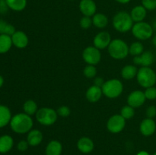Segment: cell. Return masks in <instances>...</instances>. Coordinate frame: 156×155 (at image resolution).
Listing matches in <instances>:
<instances>
[{
  "instance_id": "39",
  "label": "cell",
  "mask_w": 156,
  "mask_h": 155,
  "mask_svg": "<svg viewBox=\"0 0 156 155\" xmlns=\"http://www.w3.org/2000/svg\"><path fill=\"white\" fill-rule=\"evenodd\" d=\"M105 82V81H104V79L102 78L101 77H95L94 79V85H96V86L98 87H100V88H101V87L103 86Z\"/></svg>"
},
{
  "instance_id": "4",
  "label": "cell",
  "mask_w": 156,
  "mask_h": 155,
  "mask_svg": "<svg viewBox=\"0 0 156 155\" xmlns=\"http://www.w3.org/2000/svg\"><path fill=\"white\" fill-rule=\"evenodd\" d=\"M136 80L139 84L143 88L153 87L156 84V73L150 67H141L138 69Z\"/></svg>"
},
{
  "instance_id": "40",
  "label": "cell",
  "mask_w": 156,
  "mask_h": 155,
  "mask_svg": "<svg viewBox=\"0 0 156 155\" xmlns=\"http://www.w3.org/2000/svg\"><path fill=\"white\" fill-rule=\"evenodd\" d=\"M136 155H149V153L147 151H146V150H141Z\"/></svg>"
},
{
  "instance_id": "42",
  "label": "cell",
  "mask_w": 156,
  "mask_h": 155,
  "mask_svg": "<svg viewBox=\"0 0 156 155\" xmlns=\"http://www.w3.org/2000/svg\"><path fill=\"white\" fill-rule=\"evenodd\" d=\"M3 84H4V78H3L2 76L0 74V88H2V87Z\"/></svg>"
},
{
  "instance_id": "5",
  "label": "cell",
  "mask_w": 156,
  "mask_h": 155,
  "mask_svg": "<svg viewBox=\"0 0 156 155\" xmlns=\"http://www.w3.org/2000/svg\"><path fill=\"white\" fill-rule=\"evenodd\" d=\"M101 89L105 97L114 99L121 95L123 91V85L118 79H111L105 82Z\"/></svg>"
},
{
  "instance_id": "31",
  "label": "cell",
  "mask_w": 156,
  "mask_h": 155,
  "mask_svg": "<svg viewBox=\"0 0 156 155\" xmlns=\"http://www.w3.org/2000/svg\"><path fill=\"white\" fill-rule=\"evenodd\" d=\"M83 74L88 78H93L96 77L97 74V68L94 65H88L85 67L83 70Z\"/></svg>"
},
{
  "instance_id": "10",
  "label": "cell",
  "mask_w": 156,
  "mask_h": 155,
  "mask_svg": "<svg viewBox=\"0 0 156 155\" xmlns=\"http://www.w3.org/2000/svg\"><path fill=\"white\" fill-rule=\"evenodd\" d=\"M111 41L112 40H111V34L107 31H101L96 34L93 43H94V46L98 50H105L109 46Z\"/></svg>"
},
{
  "instance_id": "2",
  "label": "cell",
  "mask_w": 156,
  "mask_h": 155,
  "mask_svg": "<svg viewBox=\"0 0 156 155\" xmlns=\"http://www.w3.org/2000/svg\"><path fill=\"white\" fill-rule=\"evenodd\" d=\"M113 27L116 30L120 33H126L132 30L133 26V21L130 16V14L122 11L118 12L113 18Z\"/></svg>"
},
{
  "instance_id": "34",
  "label": "cell",
  "mask_w": 156,
  "mask_h": 155,
  "mask_svg": "<svg viewBox=\"0 0 156 155\" xmlns=\"http://www.w3.org/2000/svg\"><path fill=\"white\" fill-rule=\"evenodd\" d=\"M142 5L149 11L156 9V0H142Z\"/></svg>"
},
{
  "instance_id": "29",
  "label": "cell",
  "mask_w": 156,
  "mask_h": 155,
  "mask_svg": "<svg viewBox=\"0 0 156 155\" xmlns=\"http://www.w3.org/2000/svg\"><path fill=\"white\" fill-rule=\"evenodd\" d=\"M144 52V46L141 42H134L129 46V53L132 56H140Z\"/></svg>"
},
{
  "instance_id": "18",
  "label": "cell",
  "mask_w": 156,
  "mask_h": 155,
  "mask_svg": "<svg viewBox=\"0 0 156 155\" xmlns=\"http://www.w3.org/2000/svg\"><path fill=\"white\" fill-rule=\"evenodd\" d=\"M43 138H44V136H43L42 132L38 129H31L27 133V141L29 145L32 147L39 145L42 142Z\"/></svg>"
},
{
  "instance_id": "44",
  "label": "cell",
  "mask_w": 156,
  "mask_h": 155,
  "mask_svg": "<svg viewBox=\"0 0 156 155\" xmlns=\"http://www.w3.org/2000/svg\"><path fill=\"white\" fill-rule=\"evenodd\" d=\"M152 28L154 30H156V19L154 21L153 24H152Z\"/></svg>"
},
{
  "instance_id": "41",
  "label": "cell",
  "mask_w": 156,
  "mask_h": 155,
  "mask_svg": "<svg viewBox=\"0 0 156 155\" xmlns=\"http://www.w3.org/2000/svg\"><path fill=\"white\" fill-rule=\"evenodd\" d=\"M116 1L119 3H121V4H126V3L129 2L130 0H116Z\"/></svg>"
},
{
  "instance_id": "12",
  "label": "cell",
  "mask_w": 156,
  "mask_h": 155,
  "mask_svg": "<svg viewBox=\"0 0 156 155\" xmlns=\"http://www.w3.org/2000/svg\"><path fill=\"white\" fill-rule=\"evenodd\" d=\"M155 60L153 53L150 51L143 52L140 56H135L133 62L135 65H141L142 67H149Z\"/></svg>"
},
{
  "instance_id": "15",
  "label": "cell",
  "mask_w": 156,
  "mask_h": 155,
  "mask_svg": "<svg viewBox=\"0 0 156 155\" xmlns=\"http://www.w3.org/2000/svg\"><path fill=\"white\" fill-rule=\"evenodd\" d=\"M12 40L13 45L18 49L25 48L29 43L28 36L24 32L21 30L15 31V33L12 36Z\"/></svg>"
},
{
  "instance_id": "6",
  "label": "cell",
  "mask_w": 156,
  "mask_h": 155,
  "mask_svg": "<svg viewBox=\"0 0 156 155\" xmlns=\"http://www.w3.org/2000/svg\"><path fill=\"white\" fill-rule=\"evenodd\" d=\"M36 119L43 126H52L56 122L58 114L56 110L50 107H42L37 112Z\"/></svg>"
},
{
  "instance_id": "11",
  "label": "cell",
  "mask_w": 156,
  "mask_h": 155,
  "mask_svg": "<svg viewBox=\"0 0 156 155\" xmlns=\"http://www.w3.org/2000/svg\"><path fill=\"white\" fill-rule=\"evenodd\" d=\"M146 96L144 92L141 91H134L129 94L127 97L128 105L135 108L140 107L146 102Z\"/></svg>"
},
{
  "instance_id": "28",
  "label": "cell",
  "mask_w": 156,
  "mask_h": 155,
  "mask_svg": "<svg viewBox=\"0 0 156 155\" xmlns=\"http://www.w3.org/2000/svg\"><path fill=\"white\" fill-rule=\"evenodd\" d=\"M15 31V27L12 24H8L4 20L0 19V34H6L12 36Z\"/></svg>"
},
{
  "instance_id": "14",
  "label": "cell",
  "mask_w": 156,
  "mask_h": 155,
  "mask_svg": "<svg viewBox=\"0 0 156 155\" xmlns=\"http://www.w3.org/2000/svg\"><path fill=\"white\" fill-rule=\"evenodd\" d=\"M79 9L84 16L91 17L96 14L97 6L93 0H81Z\"/></svg>"
},
{
  "instance_id": "9",
  "label": "cell",
  "mask_w": 156,
  "mask_h": 155,
  "mask_svg": "<svg viewBox=\"0 0 156 155\" xmlns=\"http://www.w3.org/2000/svg\"><path fill=\"white\" fill-rule=\"evenodd\" d=\"M82 59L88 65H97L101 59L100 50L94 46L86 47L82 52Z\"/></svg>"
},
{
  "instance_id": "26",
  "label": "cell",
  "mask_w": 156,
  "mask_h": 155,
  "mask_svg": "<svg viewBox=\"0 0 156 155\" xmlns=\"http://www.w3.org/2000/svg\"><path fill=\"white\" fill-rule=\"evenodd\" d=\"M23 109H24V113L32 116L37 112V105L34 100H27L24 102V105H23Z\"/></svg>"
},
{
  "instance_id": "27",
  "label": "cell",
  "mask_w": 156,
  "mask_h": 155,
  "mask_svg": "<svg viewBox=\"0 0 156 155\" xmlns=\"http://www.w3.org/2000/svg\"><path fill=\"white\" fill-rule=\"evenodd\" d=\"M9 8L15 12H21L25 9L27 0H6Z\"/></svg>"
},
{
  "instance_id": "22",
  "label": "cell",
  "mask_w": 156,
  "mask_h": 155,
  "mask_svg": "<svg viewBox=\"0 0 156 155\" xmlns=\"http://www.w3.org/2000/svg\"><path fill=\"white\" fill-rule=\"evenodd\" d=\"M12 117L10 109L5 105H0V129L8 126L10 123Z\"/></svg>"
},
{
  "instance_id": "17",
  "label": "cell",
  "mask_w": 156,
  "mask_h": 155,
  "mask_svg": "<svg viewBox=\"0 0 156 155\" xmlns=\"http://www.w3.org/2000/svg\"><path fill=\"white\" fill-rule=\"evenodd\" d=\"M102 89L100 87H98L96 85H92L89 87L86 91V99L90 102V103H96L102 97Z\"/></svg>"
},
{
  "instance_id": "35",
  "label": "cell",
  "mask_w": 156,
  "mask_h": 155,
  "mask_svg": "<svg viewBox=\"0 0 156 155\" xmlns=\"http://www.w3.org/2000/svg\"><path fill=\"white\" fill-rule=\"evenodd\" d=\"M58 115L61 117H68L71 113V109L67 106H61L56 110Z\"/></svg>"
},
{
  "instance_id": "13",
  "label": "cell",
  "mask_w": 156,
  "mask_h": 155,
  "mask_svg": "<svg viewBox=\"0 0 156 155\" xmlns=\"http://www.w3.org/2000/svg\"><path fill=\"white\" fill-rule=\"evenodd\" d=\"M156 130V123L153 119L146 118L141 122L140 126V131L144 136H151L155 133Z\"/></svg>"
},
{
  "instance_id": "24",
  "label": "cell",
  "mask_w": 156,
  "mask_h": 155,
  "mask_svg": "<svg viewBox=\"0 0 156 155\" xmlns=\"http://www.w3.org/2000/svg\"><path fill=\"white\" fill-rule=\"evenodd\" d=\"M138 69L135 65H125L121 70V76L123 79L126 80H132L135 77H136Z\"/></svg>"
},
{
  "instance_id": "43",
  "label": "cell",
  "mask_w": 156,
  "mask_h": 155,
  "mask_svg": "<svg viewBox=\"0 0 156 155\" xmlns=\"http://www.w3.org/2000/svg\"><path fill=\"white\" fill-rule=\"evenodd\" d=\"M152 43H153L154 46H156V35L155 36H154L153 38H152Z\"/></svg>"
},
{
  "instance_id": "37",
  "label": "cell",
  "mask_w": 156,
  "mask_h": 155,
  "mask_svg": "<svg viewBox=\"0 0 156 155\" xmlns=\"http://www.w3.org/2000/svg\"><path fill=\"white\" fill-rule=\"evenodd\" d=\"M29 146H30V145H29L27 141L21 140V141H20L18 143V145H17V148H18V150H19V151L24 152V151H25V150H27V148H28Z\"/></svg>"
},
{
  "instance_id": "25",
  "label": "cell",
  "mask_w": 156,
  "mask_h": 155,
  "mask_svg": "<svg viewBox=\"0 0 156 155\" xmlns=\"http://www.w3.org/2000/svg\"><path fill=\"white\" fill-rule=\"evenodd\" d=\"M92 23L98 28H104L108 24V18L102 13H97L93 16Z\"/></svg>"
},
{
  "instance_id": "20",
  "label": "cell",
  "mask_w": 156,
  "mask_h": 155,
  "mask_svg": "<svg viewBox=\"0 0 156 155\" xmlns=\"http://www.w3.org/2000/svg\"><path fill=\"white\" fill-rule=\"evenodd\" d=\"M14 145V140L9 135L0 136V153H5L12 150Z\"/></svg>"
},
{
  "instance_id": "21",
  "label": "cell",
  "mask_w": 156,
  "mask_h": 155,
  "mask_svg": "<svg viewBox=\"0 0 156 155\" xmlns=\"http://www.w3.org/2000/svg\"><path fill=\"white\" fill-rule=\"evenodd\" d=\"M62 145L59 141L53 140L47 144L45 149L46 155H61Z\"/></svg>"
},
{
  "instance_id": "8",
  "label": "cell",
  "mask_w": 156,
  "mask_h": 155,
  "mask_svg": "<svg viewBox=\"0 0 156 155\" xmlns=\"http://www.w3.org/2000/svg\"><path fill=\"white\" fill-rule=\"evenodd\" d=\"M126 126V119L120 114L112 115L107 122V129L113 134H118L123 130Z\"/></svg>"
},
{
  "instance_id": "16",
  "label": "cell",
  "mask_w": 156,
  "mask_h": 155,
  "mask_svg": "<svg viewBox=\"0 0 156 155\" xmlns=\"http://www.w3.org/2000/svg\"><path fill=\"white\" fill-rule=\"evenodd\" d=\"M77 147L79 151L83 153H89L94 147V142L88 137H82L77 142Z\"/></svg>"
},
{
  "instance_id": "3",
  "label": "cell",
  "mask_w": 156,
  "mask_h": 155,
  "mask_svg": "<svg viewBox=\"0 0 156 155\" xmlns=\"http://www.w3.org/2000/svg\"><path fill=\"white\" fill-rule=\"evenodd\" d=\"M108 49L111 57L117 60L125 59L129 54V46L121 39L112 40Z\"/></svg>"
},
{
  "instance_id": "1",
  "label": "cell",
  "mask_w": 156,
  "mask_h": 155,
  "mask_svg": "<svg viewBox=\"0 0 156 155\" xmlns=\"http://www.w3.org/2000/svg\"><path fill=\"white\" fill-rule=\"evenodd\" d=\"M10 127L17 134L28 133L33 127V119L31 116L24 112H20L12 117Z\"/></svg>"
},
{
  "instance_id": "19",
  "label": "cell",
  "mask_w": 156,
  "mask_h": 155,
  "mask_svg": "<svg viewBox=\"0 0 156 155\" xmlns=\"http://www.w3.org/2000/svg\"><path fill=\"white\" fill-rule=\"evenodd\" d=\"M129 14L133 22H141L146 18L147 10L143 5H136L132 9Z\"/></svg>"
},
{
  "instance_id": "45",
  "label": "cell",
  "mask_w": 156,
  "mask_h": 155,
  "mask_svg": "<svg viewBox=\"0 0 156 155\" xmlns=\"http://www.w3.org/2000/svg\"><path fill=\"white\" fill-rule=\"evenodd\" d=\"M153 155H156V152H155V153H153Z\"/></svg>"
},
{
  "instance_id": "36",
  "label": "cell",
  "mask_w": 156,
  "mask_h": 155,
  "mask_svg": "<svg viewBox=\"0 0 156 155\" xmlns=\"http://www.w3.org/2000/svg\"><path fill=\"white\" fill-rule=\"evenodd\" d=\"M146 115H147V118L153 119L154 117L156 116V106H154V105L149 106L146 109Z\"/></svg>"
},
{
  "instance_id": "33",
  "label": "cell",
  "mask_w": 156,
  "mask_h": 155,
  "mask_svg": "<svg viewBox=\"0 0 156 155\" xmlns=\"http://www.w3.org/2000/svg\"><path fill=\"white\" fill-rule=\"evenodd\" d=\"M92 24V19L91 18V17L84 16L81 18L80 26L82 29H85V30L88 29Z\"/></svg>"
},
{
  "instance_id": "38",
  "label": "cell",
  "mask_w": 156,
  "mask_h": 155,
  "mask_svg": "<svg viewBox=\"0 0 156 155\" xmlns=\"http://www.w3.org/2000/svg\"><path fill=\"white\" fill-rule=\"evenodd\" d=\"M9 9L6 0H0V14L7 13Z\"/></svg>"
},
{
  "instance_id": "30",
  "label": "cell",
  "mask_w": 156,
  "mask_h": 155,
  "mask_svg": "<svg viewBox=\"0 0 156 155\" xmlns=\"http://www.w3.org/2000/svg\"><path fill=\"white\" fill-rule=\"evenodd\" d=\"M120 115L125 119H129L133 118L135 115V109L129 105H126L123 106V108L120 110Z\"/></svg>"
},
{
  "instance_id": "7",
  "label": "cell",
  "mask_w": 156,
  "mask_h": 155,
  "mask_svg": "<svg viewBox=\"0 0 156 155\" xmlns=\"http://www.w3.org/2000/svg\"><path fill=\"white\" fill-rule=\"evenodd\" d=\"M131 30L133 36L140 40H149V38L152 37L154 31L152 26L145 21L135 23Z\"/></svg>"
},
{
  "instance_id": "32",
  "label": "cell",
  "mask_w": 156,
  "mask_h": 155,
  "mask_svg": "<svg viewBox=\"0 0 156 155\" xmlns=\"http://www.w3.org/2000/svg\"><path fill=\"white\" fill-rule=\"evenodd\" d=\"M146 98L148 100H153L156 99V88L155 87H150V88H146V91H144Z\"/></svg>"
},
{
  "instance_id": "23",
  "label": "cell",
  "mask_w": 156,
  "mask_h": 155,
  "mask_svg": "<svg viewBox=\"0 0 156 155\" xmlns=\"http://www.w3.org/2000/svg\"><path fill=\"white\" fill-rule=\"evenodd\" d=\"M13 45L12 36L6 34H0V54L9 52Z\"/></svg>"
}]
</instances>
